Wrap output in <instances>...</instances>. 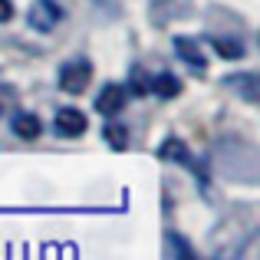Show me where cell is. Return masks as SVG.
<instances>
[{
  "label": "cell",
  "mask_w": 260,
  "mask_h": 260,
  "mask_svg": "<svg viewBox=\"0 0 260 260\" xmlns=\"http://www.w3.org/2000/svg\"><path fill=\"white\" fill-rule=\"evenodd\" d=\"M89 83H92V66H89V59H70V63H63V70H59V89L70 95H79L86 92Z\"/></svg>",
  "instance_id": "6da1fadb"
},
{
  "label": "cell",
  "mask_w": 260,
  "mask_h": 260,
  "mask_svg": "<svg viewBox=\"0 0 260 260\" xmlns=\"http://www.w3.org/2000/svg\"><path fill=\"white\" fill-rule=\"evenodd\" d=\"M26 20H30L33 30L50 33V30H56V23L63 20V7H59V0H37V4L30 7V13H26Z\"/></svg>",
  "instance_id": "7a4b0ae2"
},
{
  "label": "cell",
  "mask_w": 260,
  "mask_h": 260,
  "mask_svg": "<svg viewBox=\"0 0 260 260\" xmlns=\"http://www.w3.org/2000/svg\"><path fill=\"white\" fill-rule=\"evenodd\" d=\"M86 115L79 112V109H59L56 112V132L63 135V139H76V135L86 132Z\"/></svg>",
  "instance_id": "3957f363"
},
{
  "label": "cell",
  "mask_w": 260,
  "mask_h": 260,
  "mask_svg": "<svg viewBox=\"0 0 260 260\" xmlns=\"http://www.w3.org/2000/svg\"><path fill=\"white\" fill-rule=\"evenodd\" d=\"M122 106H125V89L115 86V83L102 86V92L95 95V109H99L102 115H119Z\"/></svg>",
  "instance_id": "277c9868"
},
{
  "label": "cell",
  "mask_w": 260,
  "mask_h": 260,
  "mask_svg": "<svg viewBox=\"0 0 260 260\" xmlns=\"http://www.w3.org/2000/svg\"><path fill=\"white\" fill-rule=\"evenodd\" d=\"M161 158H178V161H184V165H191V172L201 178V181H208V172L201 168V161L191 158V152H188V148H184L178 139H168L165 145H161Z\"/></svg>",
  "instance_id": "5b68a950"
},
{
  "label": "cell",
  "mask_w": 260,
  "mask_h": 260,
  "mask_svg": "<svg viewBox=\"0 0 260 260\" xmlns=\"http://www.w3.org/2000/svg\"><path fill=\"white\" fill-rule=\"evenodd\" d=\"M10 125H13V135H20L23 142L40 139V132H43V125H40V119H37L33 112H17Z\"/></svg>",
  "instance_id": "8992f818"
},
{
  "label": "cell",
  "mask_w": 260,
  "mask_h": 260,
  "mask_svg": "<svg viewBox=\"0 0 260 260\" xmlns=\"http://www.w3.org/2000/svg\"><path fill=\"white\" fill-rule=\"evenodd\" d=\"M175 50H178V56H181L184 63H191L194 70H204V66H208V59H204L201 46H198L191 37H175Z\"/></svg>",
  "instance_id": "52a82bcc"
},
{
  "label": "cell",
  "mask_w": 260,
  "mask_h": 260,
  "mask_svg": "<svg viewBox=\"0 0 260 260\" xmlns=\"http://www.w3.org/2000/svg\"><path fill=\"white\" fill-rule=\"evenodd\" d=\"M228 86H234V89H241V95L247 102H257L260 99V92H257V86H260V79L254 76V73H237V76H228Z\"/></svg>",
  "instance_id": "ba28073f"
},
{
  "label": "cell",
  "mask_w": 260,
  "mask_h": 260,
  "mask_svg": "<svg viewBox=\"0 0 260 260\" xmlns=\"http://www.w3.org/2000/svg\"><path fill=\"white\" fill-rule=\"evenodd\" d=\"M148 89H155V92L161 95V99H172V95H178L181 92V83L172 76V73H158V76L148 83Z\"/></svg>",
  "instance_id": "9c48e42d"
},
{
  "label": "cell",
  "mask_w": 260,
  "mask_h": 260,
  "mask_svg": "<svg viewBox=\"0 0 260 260\" xmlns=\"http://www.w3.org/2000/svg\"><path fill=\"white\" fill-rule=\"evenodd\" d=\"M211 46L221 53L224 59H241L244 56V43L241 40H228V37H211Z\"/></svg>",
  "instance_id": "30bf717a"
},
{
  "label": "cell",
  "mask_w": 260,
  "mask_h": 260,
  "mask_svg": "<svg viewBox=\"0 0 260 260\" xmlns=\"http://www.w3.org/2000/svg\"><path fill=\"white\" fill-rule=\"evenodd\" d=\"M165 244H168V247H165V257H184V260L194 257V250L188 247V241H184V237H178L175 231H168V234H165Z\"/></svg>",
  "instance_id": "8fae6325"
},
{
  "label": "cell",
  "mask_w": 260,
  "mask_h": 260,
  "mask_svg": "<svg viewBox=\"0 0 260 260\" xmlns=\"http://www.w3.org/2000/svg\"><path fill=\"white\" fill-rule=\"evenodd\" d=\"M106 139L112 142L115 152H122V148H128V128H122L119 122H109L106 125Z\"/></svg>",
  "instance_id": "7c38bea8"
},
{
  "label": "cell",
  "mask_w": 260,
  "mask_h": 260,
  "mask_svg": "<svg viewBox=\"0 0 260 260\" xmlns=\"http://www.w3.org/2000/svg\"><path fill=\"white\" fill-rule=\"evenodd\" d=\"M13 20V0H0V23Z\"/></svg>",
  "instance_id": "4fadbf2b"
},
{
  "label": "cell",
  "mask_w": 260,
  "mask_h": 260,
  "mask_svg": "<svg viewBox=\"0 0 260 260\" xmlns=\"http://www.w3.org/2000/svg\"><path fill=\"white\" fill-rule=\"evenodd\" d=\"M13 102V89L10 86H0V109H7Z\"/></svg>",
  "instance_id": "5bb4252c"
}]
</instances>
